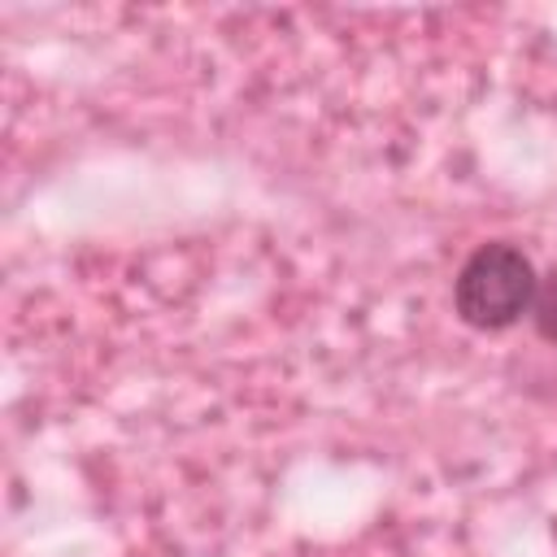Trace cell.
Wrapping results in <instances>:
<instances>
[{
	"instance_id": "obj_1",
	"label": "cell",
	"mask_w": 557,
	"mask_h": 557,
	"mask_svg": "<svg viewBox=\"0 0 557 557\" xmlns=\"http://www.w3.org/2000/svg\"><path fill=\"white\" fill-rule=\"evenodd\" d=\"M535 270L513 244H483L466 257V265L453 278V305L461 322L479 331H505L535 305Z\"/></svg>"
},
{
	"instance_id": "obj_2",
	"label": "cell",
	"mask_w": 557,
	"mask_h": 557,
	"mask_svg": "<svg viewBox=\"0 0 557 557\" xmlns=\"http://www.w3.org/2000/svg\"><path fill=\"white\" fill-rule=\"evenodd\" d=\"M531 322H535V331H540L548 344H557V265H553V270L540 278V287H535Z\"/></svg>"
}]
</instances>
